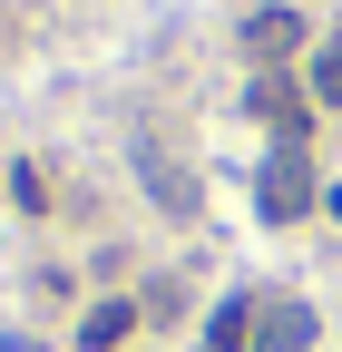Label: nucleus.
I'll list each match as a JSON object with an SVG mask.
<instances>
[{
  "label": "nucleus",
  "instance_id": "7ed1b4c3",
  "mask_svg": "<svg viewBox=\"0 0 342 352\" xmlns=\"http://www.w3.org/2000/svg\"><path fill=\"white\" fill-rule=\"evenodd\" d=\"M254 118H274L284 127V147H304V118H313V88H293V78H254Z\"/></svg>",
  "mask_w": 342,
  "mask_h": 352
},
{
  "label": "nucleus",
  "instance_id": "1a4fd4ad",
  "mask_svg": "<svg viewBox=\"0 0 342 352\" xmlns=\"http://www.w3.org/2000/svg\"><path fill=\"white\" fill-rule=\"evenodd\" d=\"M332 215H342V186H332Z\"/></svg>",
  "mask_w": 342,
  "mask_h": 352
},
{
  "label": "nucleus",
  "instance_id": "20e7f679",
  "mask_svg": "<svg viewBox=\"0 0 342 352\" xmlns=\"http://www.w3.org/2000/svg\"><path fill=\"white\" fill-rule=\"evenodd\" d=\"M137 166H147V196H157L166 215H196V186L176 176V157H166V147H137Z\"/></svg>",
  "mask_w": 342,
  "mask_h": 352
},
{
  "label": "nucleus",
  "instance_id": "6e6552de",
  "mask_svg": "<svg viewBox=\"0 0 342 352\" xmlns=\"http://www.w3.org/2000/svg\"><path fill=\"white\" fill-rule=\"evenodd\" d=\"M313 108H342V30L323 39V59H313Z\"/></svg>",
  "mask_w": 342,
  "mask_h": 352
},
{
  "label": "nucleus",
  "instance_id": "f03ea898",
  "mask_svg": "<svg viewBox=\"0 0 342 352\" xmlns=\"http://www.w3.org/2000/svg\"><path fill=\"white\" fill-rule=\"evenodd\" d=\"M293 50H304V10H293V0H264V10L244 20V59L274 69V59H293Z\"/></svg>",
  "mask_w": 342,
  "mask_h": 352
},
{
  "label": "nucleus",
  "instance_id": "39448f33",
  "mask_svg": "<svg viewBox=\"0 0 342 352\" xmlns=\"http://www.w3.org/2000/svg\"><path fill=\"white\" fill-rule=\"evenodd\" d=\"M127 333H137V303H98V314L78 323V352H117Z\"/></svg>",
  "mask_w": 342,
  "mask_h": 352
},
{
  "label": "nucleus",
  "instance_id": "423d86ee",
  "mask_svg": "<svg viewBox=\"0 0 342 352\" xmlns=\"http://www.w3.org/2000/svg\"><path fill=\"white\" fill-rule=\"evenodd\" d=\"M313 342V303H264V352H304Z\"/></svg>",
  "mask_w": 342,
  "mask_h": 352
},
{
  "label": "nucleus",
  "instance_id": "0eeeda50",
  "mask_svg": "<svg viewBox=\"0 0 342 352\" xmlns=\"http://www.w3.org/2000/svg\"><path fill=\"white\" fill-rule=\"evenodd\" d=\"M244 323H254V303H225V314L205 323V352H254V342H244Z\"/></svg>",
  "mask_w": 342,
  "mask_h": 352
},
{
  "label": "nucleus",
  "instance_id": "f257e3e1",
  "mask_svg": "<svg viewBox=\"0 0 342 352\" xmlns=\"http://www.w3.org/2000/svg\"><path fill=\"white\" fill-rule=\"evenodd\" d=\"M254 206H264V226H293V215L313 206V157H304V147H274V157H264V186H254Z\"/></svg>",
  "mask_w": 342,
  "mask_h": 352
}]
</instances>
